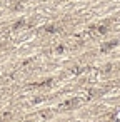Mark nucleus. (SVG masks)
Listing matches in <instances>:
<instances>
[{
	"label": "nucleus",
	"mask_w": 120,
	"mask_h": 122,
	"mask_svg": "<svg viewBox=\"0 0 120 122\" xmlns=\"http://www.w3.org/2000/svg\"><path fill=\"white\" fill-rule=\"evenodd\" d=\"M77 104H78V100H77V99H73V100H70V102H67V104H65V105H67V107H68V109H70V107H75V105H77Z\"/></svg>",
	"instance_id": "nucleus-1"
}]
</instances>
